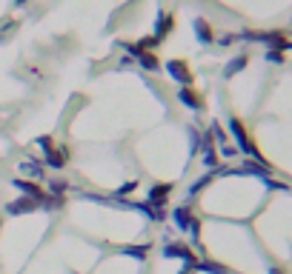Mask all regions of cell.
<instances>
[{"instance_id":"1","label":"cell","mask_w":292,"mask_h":274,"mask_svg":"<svg viewBox=\"0 0 292 274\" xmlns=\"http://www.w3.org/2000/svg\"><path fill=\"white\" fill-rule=\"evenodd\" d=\"M169 220H172V226H175L181 234H189L192 243H198V240H201V220H198L195 211H192V203L175 206V209L169 211Z\"/></svg>"},{"instance_id":"2","label":"cell","mask_w":292,"mask_h":274,"mask_svg":"<svg viewBox=\"0 0 292 274\" xmlns=\"http://www.w3.org/2000/svg\"><path fill=\"white\" fill-rule=\"evenodd\" d=\"M229 131H232V137H235V149H238V152H244L249 160H255V163H261V166H266V160L261 157V152L255 149V143L249 140V131H247V126H244V120L229 117Z\"/></svg>"},{"instance_id":"3","label":"cell","mask_w":292,"mask_h":274,"mask_svg":"<svg viewBox=\"0 0 292 274\" xmlns=\"http://www.w3.org/2000/svg\"><path fill=\"white\" fill-rule=\"evenodd\" d=\"M161 254L166 260H181L183 268H189V271H195V266H198L195 252H192V245H186V243H166L161 249Z\"/></svg>"},{"instance_id":"4","label":"cell","mask_w":292,"mask_h":274,"mask_svg":"<svg viewBox=\"0 0 292 274\" xmlns=\"http://www.w3.org/2000/svg\"><path fill=\"white\" fill-rule=\"evenodd\" d=\"M201 163H204V169H209V172H215L218 169V163H221V157H218V146H215V140L209 137V131H204L201 134Z\"/></svg>"},{"instance_id":"5","label":"cell","mask_w":292,"mask_h":274,"mask_svg":"<svg viewBox=\"0 0 292 274\" xmlns=\"http://www.w3.org/2000/svg\"><path fill=\"white\" fill-rule=\"evenodd\" d=\"M166 74L172 80H175L178 86H192V72H189V63H186V60H166Z\"/></svg>"},{"instance_id":"6","label":"cell","mask_w":292,"mask_h":274,"mask_svg":"<svg viewBox=\"0 0 292 274\" xmlns=\"http://www.w3.org/2000/svg\"><path fill=\"white\" fill-rule=\"evenodd\" d=\"M172 183H155L152 188H149V195H146V203L152 206V209H163L169 203V197H172Z\"/></svg>"},{"instance_id":"7","label":"cell","mask_w":292,"mask_h":274,"mask_svg":"<svg viewBox=\"0 0 292 274\" xmlns=\"http://www.w3.org/2000/svg\"><path fill=\"white\" fill-rule=\"evenodd\" d=\"M17 172L26 177V180H46V166H43V160L40 157H32V160H20V166H17Z\"/></svg>"},{"instance_id":"8","label":"cell","mask_w":292,"mask_h":274,"mask_svg":"<svg viewBox=\"0 0 292 274\" xmlns=\"http://www.w3.org/2000/svg\"><path fill=\"white\" fill-rule=\"evenodd\" d=\"M12 186H15L23 197H32V200H37V203L46 197V188L35 180H26V177H12Z\"/></svg>"},{"instance_id":"9","label":"cell","mask_w":292,"mask_h":274,"mask_svg":"<svg viewBox=\"0 0 292 274\" xmlns=\"http://www.w3.org/2000/svg\"><path fill=\"white\" fill-rule=\"evenodd\" d=\"M40 209V203L32 200V197H17V200H9L6 203V214L9 217H20V214H32V211Z\"/></svg>"},{"instance_id":"10","label":"cell","mask_w":292,"mask_h":274,"mask_svg":"<svg viewBox=\"0 0 292 274\" xmlns=\"http://www.w3.org/2000/svg\"><path fill=\"white\" fill-rule=\"evenodd\" d=\"M40 160H43V166L52 169V172H63L66 163H69V149H52Z\"/></svg>"},{"instance_id":"11","label":"cell","mask_w":292,"mask_h":274,"mask_svg":"<svg viewBox=\"0 0 292 274\" xmlns=\"http://www.w3.org/2000/svg\"><path fill=\"white\" fill-rule=\"evenodd\" d=\"M178 100H181L186 108H192V112H201V108H204L201 94H198L192 86H181V89H178Z\"/></svg>"},{"instance_id":"12","label":"cell","mask_w":292,"mask_h":274,"mask_svg":"<svg viewBox=\"0 0 292 274\" xmlns=\"http://www.w3.org/2000/svg\"><path fill=\"white\" fill-rule=\"evenodd\" d=\"M192 29H195V37H198V43H204L209 46L212 40H215V32H212V26L204 20V17H198L195 23H192Z\"/></svg>"},{"instance_id":"13","label":"cell","mask_w":292,"mask_h":274,"mask_svg":"<svg viewBox=\"0 0 292 274\" xmlns=\"http://www.w3.org/2000/svg\"><path fill=\"white\" fill-rule=\"evenodd\" d=\"M152 245H155V243H140V245H124V249H120V254H124V257H132V260H138V263H143V260L149 257V252H152Z\"/></svg>"},{"instance_id":"14","label":"cell","mask_w":292,"mask_h":274,"mask_svg":"<svg viewBox=\"0 0 292 274\" xmlns=\"http://www.w3.org/2000/svg\"><path fill=\"white\" fill-rule=\"evenodd\" d=\"M172 29H175V17L169 15V12H163V15L158 17V26H155V37L163 43V37H166Z\"/></svg>"},{"instance_id":"15","label":"cell","mask_w":292,"mask_h":274,"mask_svg":"<svg viewBox=\"0 0 292 274\" xmlns=\"http://www.w3.org/2000/svg\"><path fill=\"white\" fill-rule=\"evenodd\" d=\"M46 195L66 197V195H69V180H60V177H46Z\"/></svg>"},{"instance_id":"16","label":"cell","mask_w":292,"mask_h":274,"mask_svg":"<svg viewBox=\"0 0 292 274\" xmlns=\"http://www.w3.org/2000/svg\"><path fill=\"white\" fill-rule=\"evenodd\" d=\"M195 271H204V274H232L227 266H221V263H215V260L204 257V260H198V266Z\"/></svg>"},{"instance_id":"17","label":"cell","mask_w":292,"mask_h":274,"mask_svg":"<svg viewBox=\"0 0 292 274\" xmlns=\"http://www.w3.org/2000/svg\"><path fill=\"white\" fill-rule=\"evenodd\" d=\"M247 63H249L247 54H238V58H232V60L227 63V69H224V77H232V74H238L241 69H247Z\"/></svg>"},{"instance_id":"18","label":"cell","mask_w":292,"mask_h":274,"mask_svg":"<svg viewBox=\"0 0 292 274\" xmlns=\"http://www.w3.org/2000/svg\"><path fill=\"white\" fill-rule=\"evenodd\" d=\"M135 60H138V63L143 66L146 72H158V69H161V60L155 58L152 51H140V54H138V58H135Z\"/></svg>"},{"instance_id":"19","label":"cell","mask_w":292,"mask_h":274,"mask_svg":"<svg viewBox=\"0 0 292 274\" xmlns=\"http://www.w3.org/2000/svg\"><path fill=\"white\" fill-rule=\"evenodd\" d=\"M215 177H218V169H215V172H206V174H204V177H198V180H195V183H192V186H189V195H192V197H195V195H198V191H204V188H206V186H209V183H212V180H215Z\"/></svg>"},{"instance_id":"20","label":"cell","mask_w":292,"mask_h":274,"mask_svg":"<svg viewBox=\"0 0 292 274\" xmlns=\"http://www.w3.org/2000/svg\"><path fill=\"white\" fill-rule=\"evenodd\" d=\"M63 203H66V197L46 195L43 200H40V209H46V211H58V209H63Z\"/></svg>"},{"instance_id":"21","label":"cell","mask_w":292,"mask_h":274,"mask_svg":"<svg viewBox=\"0 0 292 274\" xmlns=\"http://www.w3.org/2000/svg\"><path fill=\"white\" fill-rule=\"evenodd\" d=\"M198 152H201V131L189 129V157H195Z\"/></svg>"},{"instance_id":"22","label":"cell","mask_w":292,"mask_h":274,"mask_svg":"<svg viewBox=\"0 0 292 274\" xmlns=\"http://www.w3.org/2000/svg\"><path fill=\"white\" fill-rule=\"evenodd\" d=\"M35 146H37V149H43V154H46V152L55 149V137H52V134H40V137H35Z\"/></svg>"},{"instance_id":"23","label":"cell","mask_w":292,"mask_h":274,"mask_svg":"<svg viewBox=\"0 0 292 274\" xmlns=\"http://www.w3.org/2000/svg\"><path fill=\"white\" fill-rule=\"evenodd\" d=\"M238 149L235 146H229V143H224V146H218V157H224V160H232V157H238Z\"/></svg>"},{"instance_id":"24","label":"cell","mask_w":292,"mask_h":274,"mask_svg":"<svg viewBox=\"0 0 292 274\" xmlns=\"http://www.w3.org/2000/svg\"><path fill=\"white\" fill-rule=\"evenodd\" d=\"M135 188H138V180H126L124 186H120V188L115 191V197H126V195H132Z\"/></svg>"},{"instance_id":"25","label":"cell","mask_w":292,"mask_h":274,"mask_svg":"<svg viewBox=\"0 0 292 274\" xmlns=\"http://www.w3.org/2000/svg\"><path fill=\"white\" fill-rule=\"evenodd\" d=\"M266 60H272V63H281V60H284V54H281V51H275V49H270V51H266Z\"/></svg>"},{"instance_id":"26","label":"cell","mask_w":292,"mask_h":274,"mask_svg":"<svg viewBox=\"0 0 292 274\" xmlns=\"http://www.w3.org/2000/svg\"><path fill=\"white\" fill-rule=\"evenodd\" d=\"M235 40H238V35H224L218 43H221V46H229V43H235Z\"/></svg>"},{"instance_id":"27","label":"cell","mask_w":292,"mask_h":274,"mask_svg":"<svg viewBox=\"0 0 292 274\" xmlns=\"http://www.w3.org/2000/svg\"><path fill=\"white\" fill-rule=\"evenodd\" d=\"M270 274H281V268H270Z\"/></svg>"},{"instance_id":"28","label":"cell","mask_w":292,"mask_h":274,"mask_svg":"<svg viewBox=\"0 0 292 274\" xmlns=\"http://www.w3.org/2000/svg\"><path fill=\"white\" fill-rule=\"evenodd\" d=\"M178 274H189V268H181V271H178Z\"/></svg>"},{"instance_id":"29","label":"cell","mask_w":292,"mask_h":274,"mask_svg":"<svg viewBox=\"0 0 292 274\" xmlns=\"http://www.w3.org/2000/svg\"><path fill=\"white\" fill-rule=\"evenodd\" d=\"M23 3H26V0H17V6H23Z\"/></svg>"},{"instance_id":"30","label":"cell","mask_w":292,"mask_h":274,"mask_svg":"<svg viewBox=\"0 0 292 274\" xmlns=\"http://www.w3.org/2000/svg\"><path fill=\"white\" fill-rule=\"evenodd\" d=\"M0 231H3V217H0Z\"/></svg>"}]
</instances>
